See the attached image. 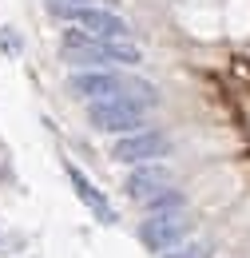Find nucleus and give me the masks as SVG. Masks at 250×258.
Here are the masks:
<instances>
[{"label": "nucleus", "instance_id": "nucleus-7", "mask_svg": "<svg viewBox=\"0 0 250 258\" xmlns=\"http://www.w3.org/2000/svg\"><path fill=\"white\" fill-rule=\"evenodd\" d=\"M167 179H171V171L167 167H159V163H135V171L127 175V195L131 199H151L167 187Z\"/></svg>", "mask_w": 250, "mask_h": 258}, {"label": "nucleus", "instance_id": "nucleus-3", "mask_svg": "<svg viewBox=\"0 0 250 258\" xmlns=\"http://www.w3.org/2000/svg\"><path fill=\"white\" fill-rule=\"evenodd\" d=\"M187 219H183V211H159V215H151V219H143V226H139V242L147 246V250H171L175 242H183V234H187Z\"/></svg>", "mask_w": 250, "mask_h": 258}, {"label": "nucleus", "instance_id": "nucleus-5", "mask_svg": "<svg viewBox=\"0 0 250 258\" xmlns=\"http://www.w3.org/2000/svg\"><path fill=\"white\" fill-rule=\"evenodd\" d=\"M68 20H72V28H80V32L95 36V40H119V36H127L123 16H115V12H103V8H92V4L76 8Z\"/></svg>", "mask_w": 250, "mask_h": 258}, {"label": "nucleus", "instance_id": "nucleus-9", "mask_svg": "<svg viewBox=\"0 0 250 258\" xmlns=\"http://www.w3.org/2000/svg\"><path fill=\"white\" fill-rule=\"evenodd\" d=\"M163 258H211L207 242H175L171 250H163Z\"/></svg>", "mask_w": 250, "mask_h": 258}, {"label": "nucleus", "instance_id": "nucleus-4", "mask_svg": "<svg viewBox=\"0 0 250 258\" xmlns=\"http://www.w3.org/2000/svg\"><path fill=\"white\" fill-rule=\"evenodd\" d=\"M159 155H167V135L163 131H127L123 139L111 147V159L119 163H151Z\"/></svg>", "mask_w": 250, "mask_h": 258}, {"label": "nucleus", "instance_id": "nucleus-12", "mask_svg": "<svg viewBox=\"0 0 250 258\" xmlns=\"http://www.w3.org/2000/svg\"><path fill=\"white\" fill-rule=\"evenodd\" d=\"M84 4H88V0H48V8H52L56 16H72V12L84 8Z\"/></svg>", "mask_w": 250, "mask_h": 258}, {"label": "nucleus", "instance_id": "nucleus-2", "mask_svg": "<svg viewBox=\"0 0 250 258\" xmlns=\"http://www.w3.org/2000/svg\"><path fill=\"white\" fill-rule=\"evenodd\" d=\"M143 111H147V103L131 99L127 92H115V96L88 103V119H92L95 131H139L143 127Z\"/></svg>", "mask_w": 250, "mask_h": 258}, {"label": "nucleus", "instance_id": "nucleus-8", "mask_svg": "<svg viewBox=\"0 0 250 258\" xmlns=\"http://www.w3.org/2000/svg\"><path fill=\"white\" fill-rule=\"evenodd\" d=\"M68 179H72V187H76V195H80V203L92 211L99 223H115V211H111V203L103 199V195L92 187V179L80 171V167H68Z\"/></svg>", "mask_w": 250, "mask_h": 258}, {"label": "nucleus", "instance_id": "nucleus-10", "mask_svg": "<svg viewBox=\"0 0 250 258\" xmlns=\"http://www.w3.org/2000/svg\"><path fill=\"white\" fill-rule=\"evenodd\" d=\"M151 211H183V195H175V191H159L151 195V199H143Z\"/></svg>", "mask_w": 250, "mask_h": 258}, {"label": "nucleus", "instance_id": "nucleus-6", "mask_svg": "<svg viewBox=\"0 0 250 258\" xmlns=\"http://www.w3.org/2000/svg\"><path fill=\"white\" fill-rule=\"evenodd\" d=\"M127 80H119L115 72H107V68H95V72H84V76H72V84H68V92L80 99H103V96H115V92H123Z\"/></svg>", "mask_w": 250, "mask_h": 258}, {"label": "nucleus", "instance_id": "nucleus-1", "mask_svg": "<svg viewBox=\"0 0 250 258\" xmlns=\"http://www.w3.org/2000/svg\"><path fill=\"white\" fill-rule=\"evenodd\" d=\"M64 52L72 64L84 68H107V64H139V48L119 44V40H95L88 32H68L64 36Z\"/></svg>", "mask_w": 250, "mask_h": 258}, {"label": "nucleus", "instance_id": "nucleus-11", "mask_svg": "<svg viewBox=\"0 0 250 258\" xmlns=\"http://www.w3.org/2000/svg\"><path fill=\"white\" fill-rule=\"evenodd\" d=\"M0 52H8V56H20V52H24V40L12 32V28H0Z\"/></svg>", "mask_w": 250, "mask_h": 258}]
</instances>
